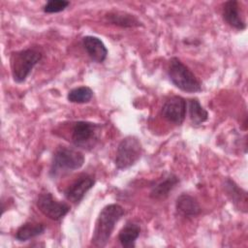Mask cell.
I'll return each mask as SVG.
<instances>
[{
	"label": "cell",
	"instance_id": "obj_15",
	"mask_svg": "<svg viewBox=\"0 0 248 248\" xmlns=\"http://www.w3.org/2000/svg\"><path fill=\"white\" fill-rule=\"evenodd\" d=\"M179 183V178L174 173H169L162 180L157 182L150 191V198L154 200H164Z\"/></svg>",
	"mask_w": 248,
	"mask_h": 248
},
{
	"label": "cell",
	"instance_id": "obj_11",
	"mask_svg": "<svg viewBox=\"0 0 248 248\" xmlns=\"http://www.w3.org/2000/svg\"><path fill=\"white\" fill-rule=\"evenodd\" d=\"M222 17L227 24L236 30L242 31L246 28L245 20L240 14L239 2L236 0H229L224 3Z\"/></svg>",
	"mask_w": 248,
	"mask_h": 248
},
{
	"label": "cell",
	"instance_id": "obj_3",
	"mask_svg": "<svg viewBox=\"0 0 248 248\" xmlns=\"http://www.w3.org/2000/svg\"><path fill=\"white\" fill-rule=\"evenodd\" d=\"M42 57V52L34 48L13 52L10 56V67L14 81L16 83L24 82Z\"/></svg>",
	"mask_w": 248,
	"mask_h": 248
},
{
	"label": "cell",
	"instance_id": "obj_14",
	"mask_svg": "<svg viewBox=\"0 0 248 248\" xmlns=\"http://www.w3.org/2000/svg\"><path fill=\"white\" fill-rule=\"evenodd\" d=\"M175 209L184 217H196L201 214L202 207L199 202L189 194L182 193L175 201Z\"/></svg>",
	"mask_w": 248,
	"mask_h": 248
},
{
	"label": "cell",
	"instance_id": "obj_17",
	"mask_svg": "<svg viewBox=\"0 0 248 248\" xmlns=\"http://www.w3.org/2000/svg\"><path fill=\"white\" fill-rule=\"evenodd\" d=\"M140 233V227L134 222H127L118 233V240L123 247L134 248Z\"/></svg>",
	"mask_w": 248,
	"mask_h": 248
},
{
	"label": "cell",
	"instance_id": "obj_8",
	"mask_svg": "<svg viewBox=\"0 0 248 248\" xmlns=\"http://www.w3.org/2000/svg\"><path fill=\"white\" fill-rule=\"evenodd\" d=\"M162 115L170 122L181 125L185 120L187 113V102L178 95L169 98L161 108Z\"/></svg>",
	"mask_w": 248,
	"mask_h": 248
},
{
	"label": "cell",
	"instance_id": "obj_18",
	"mask_svg": "<svg viewBox=\"0 0 248 248\" xmlns=\"http://www.w3.org/2000/svg\"><path fill=\"white\" fill-rule=\"evenodd\" d=\"M187 108L189 111V117L193 125H201L208 119V112L201 105L198 98L189 99Z\"/></svg>",
	"mask_w": 248,
	"mask_h": 248
},
{
	"label": "cell",
	"instance_id": "obj_7",
	"mask_svg": "<svg viewBox=\"0 0 248 248\" xmlns=\"http://www.w3.org/2000/svg\"><path fill=\"white\" fill-rule=\"evenodd\" d=\"M37 206L45 216L53 221L61 220L71 209L68 203L58 201L50 192H43L39 195Z\"/></svg>",
	"mask_w": 248,
	"mask_h": 248
},
{
	"label": "cell",
	"instance_id": "obj_13",
	"mask_svg": "<svg viewBox=\"0 0 248 248\" xmlns=\"http://www.w3.org/2000/svg\"><path fill=\"white\" fill-rule=\"evenodd\" d=\"M106 20L115 26L122 28H134L143 26L142 22L134 15L122 11H111L106 14Z\"/></svg>",
	"mask_w": 248,
	"mask_h": 248
},
{
	"label": "cell",
	"instance_id": "obj_2",
	"mask_svg": "<svg viewBox=\"0 0 248 248\" xmlns=\"http://www.w3.org/2000/svg\"><path fill=\"white\" fill-rule=\"evenodd\" d=\"M168 77L170 82L181 91L187 93H197L202 91L201 81L177 57L170 58L168 67Z\"/></svg>",
	"mask_w": 248,
	"mask_h": 248
},
{
	"label": "cell",
	"instance_id": "obj_1",
	"mask_svg": "<svg viewBox=\"0 0 248 248\" xmlns=\"http://www.w3.org/2000/svg\"><path fill=\"white\" fill-rule=\"evenodd\" d=\"M125 214L124 208L118 203L104 206L95 222L91 243L96 247H104L108 242L116 223Z\"/></svg>",
	"mask_w": 248,
	"mask_h": 248
},
{
	"label": "cell",
	"instance_id": "obj_10",
	"mask_svg": "<svg viewBox=\"0 0 248 248\" xmlns=\"http://www.w3.org/2000/svg\"><path fill=\"white\" fill-rule=\"evenodd\" d=\"M224 191L232 203L241 212L246 213L248 210L247 192L239 187L232 178L227 177L223 184Z\"/></svg>",
	"mask_w": 248,
	"mask_h": 248
},
{
	"label": "cell",
	"instance_id": "obj_19",
	"mask_svg": "<svg viewBox=\"0 0 248 248\" xmlns=\"http://www.w3.org/2000/svg\"><path fill=\"white\" fill-rule=\"evenodd\" d=\"M93 90L88 86H78L71 89L67 94V100L74 104H86L91 101Z\"/></svg>",
	"mask_w": 248,
	"mask_h": 248
},
{
	"label": "cell",
	"instance_id": "obj_12",
	"mask_svg": "<svg viewBox=\"0 0 248 248\" xmlns=\"http://www.w3.org/2000/svg\"><path fill=\"white\" fill-rule=\"evenodd\" d=\"M83 48L90 59L96 63H103L108 56V48L104 42L95 36H85L81 40Z\"/></svg>",
	"mask_w": 248,
	"mask_h": 248
},
{
	"label": "cell",
	"instance_id": "obj_9",
	"mask_svg": "<svg viewBox=\"0 0 248 248\" xmlns=\"http://www.w3.org/2000/svg\"><path fill=\"white\" fill-rule=\"evenodd\" d=\"M94 184H95L94 176L87 173H83L79 175L65 190L64 196L69 202L75 204H78L82 201L86 193L94 186Z\"/></svg>",
	"mask_w": 248,
	"mask_h": 248
},
{
	"label": "cell",
	"instance_id": "obj_16",
	"mask_svg": "<svg viewBox=\"0 0 248 248\" xmlns=\"http://www.w3.org/2000/svg\"><path fill=\"white\" fill-rule=\"evenodd\" d=\"M46 232V226L38 222H26L22 224L16 232L15 237L17 241L23 242L31 238L42 235Z\"/></svg>",
	"mask_w": 248,
	"mask_h": 248
},
{
	"label": "cell",
	"instance_id": "obj_5",
	"mask_svg": "<svg viewBox=\"0 0 248 248\" xmlns=\"http://www.w3.org/2000/svg\"><path fill=\"white\" fill-rule=\"evenodd\" d=\"M142 155V145L136 136H127L117 145L114 164L118 170H126L134 166Z\"/></svg>",
	"mask_w": 248,
	"mask_h": 248
},
{
	"label": "cell",
	"instance_id": "obj_20",
	"mask_svg": "<svg viewBox=\"0 0 248 248\" xmlns=\"http://www.w3.org/2000/svg\"><path fill=\"white\" fill-rule=\"evenodd\" d=\"M70 5L67 0H49L43 6V11L46 14H56L63 12Z\"/></svg>",
	"mask_w": 248,
	"mask_h": 248
},
{
	"label": "cell",
	"instance_id": "obj_6",
	"mask_svg": "<svg viewBox=\"0 0 248 248\" xmlns=\"http://www.w3.org/2000/svg\"><path fill=\"white\" fill-rule=\"evenodd\" d=\"M102 126L89 121H77L72 130V142L82 149H90L99 140Z\"/></svg>",
	"mask_w": 248,
	"mask_h": 248
},
{
	"label": "cell",
	"instance_id": "obj_4",
	"mask_svg": "<svg viewBox=\"0 0 248 248\" xmlns=\"http://www.w3.org/2000/svg\"><path fill=\"white\" fill-rule=\"evenodd\" d=\"M84 155L78 149L59 146L52 157L49 173L53 177L64 172L80 169L84 164Z\"/></svg>",
	"mask_w": 248,
	"mask_h": 248
}]
</instances>
